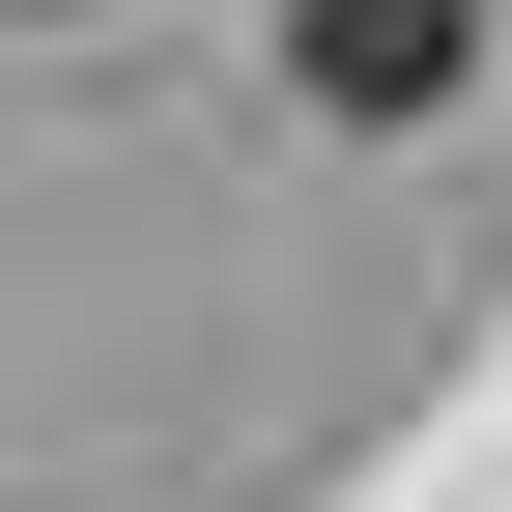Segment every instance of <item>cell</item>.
<instances>
[{
    "instance_id": "cell-1",
    "label": "cell",
    "mask_w": 512,
    "mask_h": 512,
    "mask_svg": "<svg viewBox=\"0 0 512 512\" xmlns=\"http://www.w3.org/2000/svg\"><path fill=\"white\" fill-rule=\"evenodd\" d=\"M285 86L399 143V114H456V86H484V0H285Z\"/></svg>"
}]
</instances>
